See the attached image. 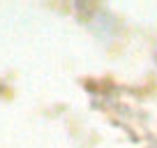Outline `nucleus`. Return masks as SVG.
Returning <instances> with one entry per match:
<instances>
[]
</instances>
